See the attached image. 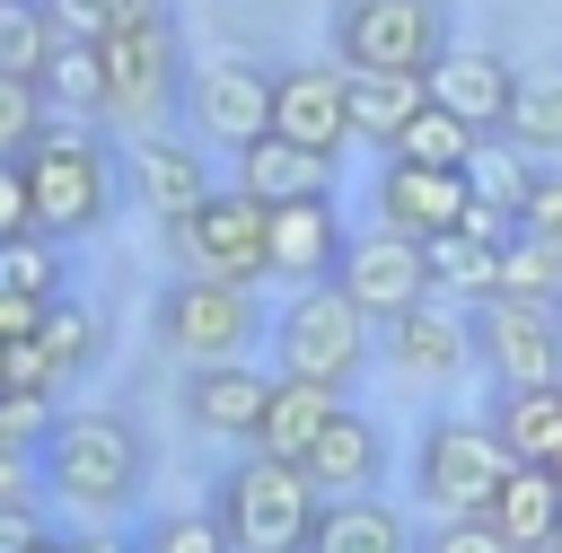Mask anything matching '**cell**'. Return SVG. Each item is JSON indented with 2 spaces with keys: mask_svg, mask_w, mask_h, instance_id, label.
<instances>
[{
  "mask_svg": "<svg viewBox=\"0 0 562 553\" xmlns=\"http://www.w3.org/2000/svg\"><path fill=\"white\" fill-rule=\"evenodd\" d=\"M26 184H35V228L70 246V237H97V228L123 211L132 167H123L88 123L53 114V123H44V140L26 149Z\"/></svg>",
  "mask_w": 562,
  "mask_h": 553,
  "instance_id": "cell-1",
  "label": "cell"
},
{
  "mask_svg": "<svg viewBox=\"0 0 562 553\" xmlns=\"http://www.w3.org/2000/svg\"><path fill=\"white\" fill-rule=\"evenodd\" d=\"M211 509H220V527H228V544H237V553H307L325 492H316V474H307V465L246 448V456L211 483Z\"/></svg>",
  "mask_w": 562,
  "mask_h": 553,
  "instance_id": "cell-2",
  "label": "cell"
},
{
  "mask_svg": "<svg viewBox=\"0 0 562 553\" xmlns=\"http://www.w3.org/2000/svg\"><path fill=\"white\" fill-rule=\"evenodd\" d=\"M140 474H149V448L123 413H61L53 439L35 448V483L79 509H132Z\"/></svg>",
  "mask_w": 562,
  "mask_h": 553,
  "instance_id": "cell-3",
  "label": "cell"
},
{
  "mask_svg": "<svg viewBox=\"0 0 562 553\" xmlns=\"http://www.w3.org/2000/svg\"><path fill=\"white\" fill-rule=\"evenodd\" d=\"M369 351H378V325L351 307L342 281H307L272 316V369L281 377H316V386H342L351 395L360 369H369Z\"/></svg>",
  "mask_w": 562,
  "mask_h": 553,
  "instance_id": "cell-4",
  "label": "cell"
},
{
  "mask_svg": "<svg viewBox=\"0 0 562 553\" xmlns=\"http://www.w3.org/2000/svg\"><path fill=\"white\" fill-rule=\"evenodd\" d=\"M149 334L184 369H202V360H246L255 342H272V316H263V298L246 281H184L176 272L158 290V307H149Z\"/></svg>",
  "mask_w": 562,
  "mask_h": 553,
  "instance_id": "cell-5",
  "label": "cell"
},
{
  "mask_svg": "<svg viewBox=\"0 0 562 553\" xmlns=\"http://www.w3.org/2000/svg\"><path fill=\"white\" fill-rule=\"evenodd\" d=\"M448 0H342L334 9V61L342 70H413L430 79L448 53Z\"/></svg>",
  "mask_w": 562,
  "mask_h": 553,
  "instance_id": "cell-6",
  "label": "cell"
},
{
  "mask_svg": "<svg viewBox=\"0 0 562 553\" xmlns=\"http://www.w3.org/2000/svg\"><path fill=\"white\" fill-rule=\"evenodd\" d=\"M105 79H114V123H132V132H158L167 114H184L193 61H184V44H176V18H167V9L123 18V26L105 35Z\"/></svg>",
  "mask_w": 562,
  "mask_h": 553,
  "instance_id": "cell-7",
  "label": "cell"
},
{
  "mask_svg": "<svg viewBox=\"0 0 562 553\" xmlns=\"http://www.w3.org/2000/svg\"><path fill=\"white\" fill-rule=\"evenodd\" d=\"M501 483H509V448L492 439V421L448 413V421L422 430V448H413V492H422L439 518H483Z\"/></svg>",
  "mask_w": 562,
  "mask_h": 553,
  "instance_id": "cell-8",
  "label": "cell"
},
{
  "mask_svg": "<svg viewBox=\"0 0 562 553\" xmlns=\"http://www.w3.org/2000/svg\"><path fill=\"white\" fill-rule=\"evenodd\" d=\"M263 228H272V211L255 202V193H237V184H220L211 202H193L176 228H167V246H176V272L184 281H263Z\"/></svg>",
  "mask_w": 562,
  "mask_h": 553,
  "instance_id": "cell-9",
  "label": "cell"
},
{
  "mask_svg": "<svg viewBox=\"0 0 562 553\" xmlns=\"http://www.w3.org/2000/svg\"><path fill=\"white\" fill-rule=\"evenodd\" d=\"M474 369L492 386H562V307L553 298H483Z\"/></svg>",
  "mask_w": 562,
  "mask_h": 553,
  "instance_id": "cell-10",
  "label": "cell"
},
{
  "mask_svg": "<svg viewBox=\"0 0 562 553\" xmlns=\"http://www.w3.org/2000/svg\"><path fill=\"white\" fill-rule=\"evenodd\" d=\"M334 281L351 290V307H360L369 325H395L404 307L430 298V246L404 237V228H386V219H369V228L342 246V272H334Z\"/></svg>",
  "mask_w": 562,
  "mask_h": 553,
  "instance_id": "cell-11",
  "label": "cell"
},
{
  "mask_svg": "<svg viewBox=\"0 0 562 553\" xmlns=\"http://www.w3.org/2000/svg\"><path fill=\"white\" fill-rule=\"evenodd\" d=\"M184 123H193V140H211V149H246V140H263L272 132V70L263 61H193V79H184Z\"/></svg>",
  "mask_w": 562,
  "mask_h": 553,
  "instance_id": "cell-12",
  "label": "cell"
},
{
  "mask_svg": "<svg viewBox=\"0 0 562 553\" xmlns=\"http://www.w3.org/2000/svg\"><path fill=\"white\" fill-rule=\"evenodd\" d=\"M272 132L316 149V158H342L351 140V70L342 61H290L272 70Z\"/></svg>",
  "mask_w": 562,
  "mask_h": 553,
  "instance_id": "cell-13",
  "label": "cell"
},
{
  "mask_svg": "<svg viewBox=\"0 0 562 553\" xmlns=\"http://www.w3.org/2000/svg\"><path fill=\"white\" fill-rule=\"evenodd\" d=\"M465 202H474V184H465V167H413V158H378V176H369V211L386 219V228H404V237H448L457 219H465Z\"/></svg>",
  "mask_w": 562,
  "mask_h": 553,
  "instance_id": "cell-14",
  "label": "cell"
},
{
  "mask_svg": "<svg viewBox=\"0 0 562 553\" xmlns=\"http://www.w3.org/2000/svg\"><path fill=\"white\" fill-rule=\"evenodd\" d=\"M342 246H351V228H342L334 193H316V202H281L272 228H263V281H290V290L334 281V272H342Z\"/></svg>",
  "mask_w": 562,
  "mask_h": 553,
  "instance_id": "cell-15",
  "label": "cell"
},
{
  "mask_svg": "<svg viewBox=\"0 0 562 553\" xmlns=\"http://www.w3.org/2000/svg\"><path fill=\"white\" fill-rule=\"evenodd\" d=\"M378 334H386L378 351H386L404 377H430V386H439V377H465V369H474V307H457V298H439V290H430L422 307H404L395 325H378Z\"/></svg>",
  "mask_w": 562,
  "mask_h": 553,
  "instance_id": "cell-16",
  "label": "cell"
},
{
  "mask_svg": "<svg viewBox=\"0 0 562 553\" xmlns=\"http://www.w3.org/2000/svg\"><path fill=\"white\" fill-rule=\"evenodd\" d=\"M184 421L202 430V439H237V448H255V430H263V404H272V369H255V360H202V369H184Z\"/></svg>",
  "mask_w": 562,
  "mask_h": 553,
  "instance_id": "cell-17",
  "label": "cell"
},
{
  "mask_svg": "<svg viewBox=\"0 0 562 553\" xmlns=\"http://www.w3.org/2000/svg\"><path fill=\"white\" fill-rule=\"evenodd\" d=\"M123 167H132V193H140V211H158L167 228H176L193 202H211V193H220V184H211V158H202L193 140H176V132H140Z\"/></svg>",
  "mask_w": 562,
  "mask_h": 553,
  "instance_id": "cell-18",
  "label": "cell"
},
{
  "mask_svg": "<svg viewBox=\"0 0 562 553\" xmlns=\"http://www.w3.org/2000/svg\"><path fill=\"white\" fill-rule=\"evenodd\" d=\"M430 97H439L457 123L501 132V123H509V97H518V70H509L492 44H448L439 70H430Z\"/></svg>",
  "mask_w": 562,
  "mask_h": 553,
  "instance_id": "cell-19",
  "label": "cell"
},
{
  "mask_svg": "<svg viewBox=\"0 0 562 553\" xmlns=\"http://www.w3.org/2000/svg\"><path fill=\"white\" fill-rule=\"evenodd\" d=\"M342 413H351V395H342V386H316V377H281V369H272V404H263L255 448H263V456H290V465H307V448H316Z\"/></svg>",
  "mask_w": 562,
  "mask_h": 553,
  "instance_id": "cell-20",
  "label": "cell"
},
{
  "mask_svg": "<svg viewBox=\"0 0 562 553\" xmlns=\"http://www.w3.org/2000/svg\"><path fill=\"white\" fill-rule=\"evenodd\" d=\"M237 193H255L263 211H281V202H316V193H334V158H316V149H299V140H281V132H263V140H246L237 149V176H228Z\"/></svg>",
  "mask_w": 562,
  "mask_h": 553,
  "instance_id": "cell-21",
  "label": "cell"
},
{
  "mask_svg": "<svg viewBox=\"0 0 562 553\" xmlns=\"http://www.w3.org/2000/svg\"><path fill=\"white\" fill-rule=\"evenodd\" d=\"M386 465H395V439H386L369 413H342V421L307 448V474H316V492H325V500H342V492H378V483H386Z\"/></svg>",
  "mask_w": 562,
  "mask_h": 553,
  "instance_id": "cell-22",
  "label": "cell"
},
{
  "mask_svg": "<svg viewBox=\"0 0 562 553\" xmlns=\"http://www.w3.org/2000/svg\"><path fill=\"white\" fill-rule=\"evenodd\" d=\"M509 465H562V386H492L483 404Z\"/></svg>",
  "mask_w": 562,
  "mask_h": 553,
  "instance_id": "cell-23",
  "label": "cell"
},
{
  "mask_svg": "<svg viewBox=\"0 0 562 553\" xmlns=\"http://www.w3.org/2000/svg\"><path fill=\"white\" fill-rule=\"evenodd\" d=\"M518 553H553L562 544V474L553 465H509V483L492 492V509H483Z\"/></svg>",
  "mask_w": 562,
  "mask_h": 553,
  "instance_id": "cell-24",
  "label": "cell"
},
{
  "mask_svg": "<svg viewBox=\"0 0 562 553\" xmlns=\"http://www.w3.org/2000/svg\"><path fill=\"white\" fill-rule=\"evenodd\" d=\"M307 553H413V527H404L395 500H378V492H342V500L316 509Z\"/></svg>",
  "mask_w": 562,
  "mask_h": 553,
  "instance_id": "cell-25",
  "label": "cell"
},
{
  "mask_svg": "<svg viewBox=\"0 0 562 553\" xmlns=\"http://www.w3.org/2000/svg\"><path fill=\"white\" fill-rule=\"evenodd\" d=\"M430 105V79L413 70H351V140H369L378 158L395 149V132Z\"/></svg>",
  "mask_w": 562,
  "mask_h": 553,
  "instance_id": "cell-26",
  "label": "cell"
},
{
  "mask_svg": "<svg viewBox=\"0 0 562 553\" xmlns=\"http://www.w3.org/2000/svg\"><path fill=\"white\" fill-rule=\"evenodd\" d=\"M44 97H53L70 123H97V114H114L105 44H53V61H44Z\"/></svg>",
  "mask_w": 562,
  "mask_h": 553,
  "instance_id": "cell-27",
  "label": "cell"
},
{
  "mask_svg": "<svg viewBox=\"0 0 562 553\" xmlns=\"http://www.w3.org/2000/svg\"><path fill=\"white\" fill-rule=\"evenodd\" d=\"M430 290H439V298H457V307L501 298V246H483V237H465V228L430 237Z\"/></svg>",
  "mask_w": 562,
  "mask_h": 553,
  "instance_id": "cell-28",
  "label": "cell"
},
{
  "mask_svg": "<svg viewBox=\"0 0 562 553\" xmlns=\"http://www.w3.org/2000/svg\"><path fill=\"white\" fill-rule=\"evenodd\" d=\"M527 158H562V61L544 70H518V97H509V123H501Z\"/></svg>",
  "mask_w": 562,
  "mask_h": 553,
  "instance_id": "cell-29",
  "label": "cell"
},
{
  "mask_svg": "<svg viewBox=\"0 0 562 553\" xmlns=\"http://www.w3.org/2000/svg\"><path fill=\"white\" fill-rule=\"evenodd\" d=\"M35 342H44V360H53L61 377H88V369L105 360V316H97L88 298H53V307L35 316Z\"/></svg>",
  "mask_w": 562,
  "mask_h": 553,
  "instance_id": "cell-30",
  "label": "cell"
},
{
  "mask_svg": "<svg viewBox=\"0 0 562 553\" xmlns=\"http://www.w3.org/2000/svg\"><path fill=\"white\" fill-rule=\"evenodd\" d=\"M474 140H483V132H474V123H457V114L430 97V105L395 132V149H386V158H413V167H465V158H474Z\"/></svg>",
  "mask_w": 562,
  "mask_h": 553,
  "instance_id": "cell-31",
  "label": "cell"
},
{
  "mask_svg": "<svg viewBox=\"0 0 562 553\" xmlns=\"http://www.w3.org/2000/svg\"><path fill=\"white\" fill-rule=\"evenodd\" d=\"M0 290H9V298L53 307V298H61V237H44V228L0 237Z\"/></svg>",
  "mask_w": 562,
  "mask_h": 553,
  "instance_id": "cell-32",
  "label": "cell"
},
{
  "mask_svg": "<svg viewBox=\"0 0 562 553\" xmlns=\"http://www.w3.org/2000/svg\"><path fill=\"white\" fill-rule=\"evenodd\" d=\"M527 176H536V158H527L509 132H483V140H474V158H465L474 202H501V211H518V202H527Z\"/></svg>",
  "mask_w": 562,
  "mask_h": 553,
  "instance_id": "cell-33",
  "label": "cell"
},
{
  "mask_svg": "<svg viewBox=\"0 0 562 553\" xmlns=\"http://www.w3.org/2000/svg\"><path fill=\"white\" fill-rule=\"evenodd\" d=\"M53 18H44V0H0V79H44V61H53Z\"/></svg>",
  "mask_w": 562,
  "mask_h": 553,
  "instance_id": "cell-34",
  "label": "cell"
},
{
  "mask_svg": "<svg viewBox=\"0 0 562 553\" xmlns=\"http://www.w3.org/2000/svg\"><path fill=\"white\" fill-rule=\"evenodd\" d=\"M501 298H553V307H562V246L509 237V246H501Z\"/></svg>",
  "mask_w": 562,
  "mask_h": 553,
  "instance_id": "cell-35",
  "label": "cell"
},
{
  "mask_svg": "<svg viewBox=\"0 0 562 553\" xmlns=\"http://www.w3.org/2000/svg\"><path fill=\"white\" fill-rule=\"evenodd\" d=\"M140 553H237V544H228L220 509L202 500V509H158V518L140 527Z\"/></svg>",
  "mask_w": 562,
  "mask_h": 553,
  "instance_id": "cell-36",
  "label": "cell"
},
{
  "mask_svg": "<svg viewBox=\"0 0 562 553\" xmlns=\"http://www.w3.org/2000/svg\"><path fill=\"white\" fill-rule=\"evenodd\" d=\"M44 123H53L44 79H0V158H26L44 140Z\"/></svg>",
  "mask_w": 562,
  "mask_h": 553,
  "instance_id": "cell-37",
  "label": "cell"
},
{
  "mask_svg": "<svg viewBox=\"0 0 562 553\" xmlns=\"http://www.w3.org/2000/svg\"><path fill=\"white\" fill-rule=\"evenodd\" d=\"M518 237H544V246H562V158H536V176H527V202H518Z\"/></svg>",
  "mask_w": 562,
  "mask_h": 553,
  "instance_id": "cell-38",
  "label": "cell"
},
{
  "mask_svg": "<svg viewBox=\"0 0 562 553\" xmlns=\"http://www.w3.org/2000/svg\"><path fill=\"white\" fill-rule=\"evenodd\" d=\"M53 421H61V413H53V395H26V386H9V395H0V448H26V456H35V448L53 439Z\"/></svg>",
  "mask_w": 562,
  "mask_h": 553,
  "instance_id": "cell-39",
  "label": "cell"
},
{
  "mask_svg": "<svg viewBox=\"0 0 562 553\" xmlns=\"http://www.w3.org/2000/svg\"><path fill=\"white\" fill-rule=\"evenodd\" d=\"M413 553H518L492 518H430L422 535H413Z\"/></svg>",
  "mask_w": 562,
  "mask_h": 553,
  "instance_id": "cell-40",
  "label": "cell"
},
{
  "mask_svg": "<svg viewBox=\"0 0 562 553\" xmlns=\"http://www.w3.org/2000/svg\"><path fill=\"white\" fill-rule=\"evenodd\" d=\"M35 228V184H26V158H0V237H26Z\"/></svg>",
  "mask_w": 562,
  "mask_h": 553,
  "instance_id": "cell-41",
  "label": "cell"
},
{
  "mask_svg": "<svg viewBox=\"0 0 562 553\" xmlns=\"http://www.w3.org/2000/svg\"><path fill=\"white\" fill-rule=\"evenodd\" d=\"M53 527L35 518V500H0V553H35Z\"/></svg>",
  "mask_w": 562,
  "mask_h": 553,
  "instance_id": "cell-42",
  "label": "cell"
},
{
  "mask_svg": "<svg viewBox=\"0 0 562 553\" xmlns=\"http://www.w3.org/2000/svg\"><path fill=\"white\" fill-rule=\"evenodd\" d=\"M26 474H35V456L26 448H0V500H26Z\"/></svg>",
  "mask_w": 562,
  "mask_h": 553,
  "instance_id": "cell-43",
  "label": "cell"
},
{
  "mask_svg": "<svg viewBox=\"0 0 562 553\" xmlns=\"http://www.w3.org/2000/svg\"><path fill=\"white\" fill-rule=\"evenodd\" d=\"M70 553H140V544H123V535H70Z\"/></svg>",
  "mask_w": 562,
  "mask_h": 553,
  "instance_id": "cell-44",
  "label": "cell"
},
{
  "mask_svg": "<svg viewBox=\"0 0 562 553\" xmlns=\"http://www.w3.org/2000/svg\"><path fill=\"white\" fill-rule=\"evenodd\" d=\"M35 553H70V535H44V544H35Z\"/></svg>",
  "mask_w": 562,
  "mask_h": 553,
  "instance_id": "cell-45",
  "label": "cell"
},
{
  "mask_svg": "<svg viewBox=\"0 0 562 553\" xmlns=\"http://www.w3.org/2000/svg\"><path fill=\"white\" fill-rule=\"evenodd\" d=\"M553 474H562V465H553Z\"/></svg>",
  "mask_w": 562,
  "mask_h": 553,
  "instance_id": "cell-46",
  "label": "cell"
}]
</instances>
